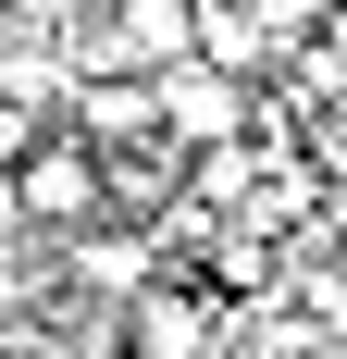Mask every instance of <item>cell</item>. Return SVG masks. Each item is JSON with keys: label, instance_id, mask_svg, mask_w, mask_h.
<instances>
[{"label": "cell", "instance_id": "cell-2", "mask_svg": "<svg viewBox=\"0 0 347 359\" xmlns=\"http://www.w3.org/2000/svg\"><path fill=\"white\" fill-rule=\"evenodd\" d=\"M162 124H174V149H186V161H223V149L261 137V100H248V74L186 62V74H162Z\"/></svg>", "mask_w": 347, "mask_h": 359}, {"label": "cell", "instance_id": "cell-4", "mask_svg": "<svg viewBox=\"0 0 347 359\" xmlns=\"http://www.w3.org/2000/svg\"><path fill=\"white\" fill-rule=\"evenodd\" d=\"M124 347L137 359H211V297L199 285H137L124 297Z\"/></svg>", "mask_w": 347, "mask_h": 359}, {"label": "cell", "instance_id": "cell-3", "mask_svg": "<svg viewBox=\"0 0 347 359\" xmlns=\"http://www.w3.org/2000/svg\"><path fill=\"white\" fill-rule=\"evenodd\" d=\"M63 124H74L87 149H100V161H137V149H174V124H162V74H87V87L63 100Z\"/></svg>", "mask_w": 347, "mask_h": 359}, {"label": "cell", "instance_id": "cell-1", "mask_svg": "<svg viewBox=\"0 0 347 359\" xmlns=\"http://www.w3.org/2000/svg\"><path fill=\"white\" fill-rule=\"evenodd\" d=\"M13 198H25L37 236H100V223H112V161L74 137V124H50V137H37V161L13 174Z\"/></svg>", "mask_w": 347, "mask_h": 359}, {"label": "cell", "instance_id": "cell-5", "mask_svg": "<svg viewBox=\"0 0 347 359\" xmlns=\"http://www.w3.org/2000/svg\"><path fill=\"white\" fill-rule=\"evenodd\" d=\"M298 149H310V174H322V186L347 198V100H322L310 124H298Z\"/></svg>", "mask_w": 347, "mask_h": 359}]
</instances>
